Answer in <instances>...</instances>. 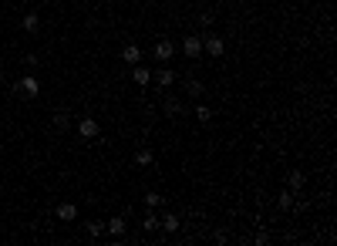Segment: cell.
<instances>
[{
	"label": "cell",
	"instance_id": "8fae6325",
	"mask_svg": "<svg viewBox=\"0 0 337 246\" xmlns=\"http://www.w3.org/2000/svg\"><path fill=\"white\" fill-rule=\"evenodd\" d=\"M20 27H24L27 34H34V31L40 27V17H37V14H24V17H20Z\"/></svg>",
	"mask_w": 337,
	"mask_h": 246
},
{
	"label": "cell",
	"instance_id": "4fadbf2b",
	"mask_svg": "<svg viewBox=\"0 0 337 246\" xmlns=\"http://www.w3.org/2000/svg\"><path fill=\"white\" fill-rule=\"evenodd\" d=\"M159 222H162V230H165V233H176V230H179V216H176V213H165Z\"/></svg>",
	"mask_w": 337,
	"mask_h": 246
},
{
	"label": "cell",
	"instance_id": "6da1fadb",
	"mask_svg": "<svg viewBox=\"0 0 337 246\" xmlns=\"http://www.w3.org/2000/svg\"><path fill=\"white\" fill-rule=\"evenodd\" d=\"M14 91L20 95V98H37V95H40V81L27 74V78H20V81L14 84Z\"/></svg>",
	"mask_w": 337,
	"mask_h": 246
},
{
	"label": "cell",
	"instance_id": "ba28073f",
	"mask_svg": "<svg viewBox=\"0 0 337 246\" xmlns=\"http://www.w3.org/2000/svg\"><path fill=\"white\" fill-rule=\"evenodd\" d=\"M152 78L159 81V88H168V84H176V71H172V68H155Z\"/></svg>",
	"mask_w": 337,
	"mask_h": 246
},
{
	"label": "cell",
	"instance_id": "d6986e66",
	"mask_svg": "<svg viewBox=\"0 0 337 246\" xmlns=\"http://www.w3.org/2000/svg\"><path fill=\"white\" fill-rule=\"evenodd\" d=\"M185 91H189V98H199L206 88H202V81H185Z\"/></svg>",
	"mask_w": 337,
	"mask_h": 246
},
{
	"label": "cell",
	"instance_id": "5bb4252c",
	"mask_svg": "<svg viewBox=\"0 0 337 246\" xmlns=\"http://www.w3.org/2000/svg\"><path fill=\"white\" fill-rule=\"evenodd\" d=\"M277 206H280L283 213H287V209H293V192H290V189H287V192H280V196H277Z\"/></svg>",
	"mask_w": 337,
	"mask_h": 246
},
{
	"label": "cell",
	"instance_id": "2e32d148",
	"mask_svg": "<svg viewBox=\"0 0 337 246\" xmlns=\"http://www.w3.org/2000/svg\"><path fill=\"white\" fill-rule=\"evenodd\" d=\"M142 230H145V233H155V230H162V222H159V216H155V213H152V216H145V222H142Z\"/></svg>",
	"mask_w": 337,
	"mask_h": 246
},
{
	"label": "cell",
	"instance_id": "ac0fdd59",
	"mask_svg": "<svg viewBox=\"0 0 337 246\" xmlns=\"http://www.w3.org/2000/svg\"><path fill=\"white\" fill-rule=\"evenodd\" d=\"M85 230H88V236H91V239H98V236H101V233H104V222H98V219H91V222H88V226H85Z\"/></svg>",
	"mask_w": 337,
	"mask_h": 246
},
{
	"label": "cell",
	"instance_id": "8992f818",
	"mask_svg": "<svg viewBox=\"0 0 337 246\" xmlns=\"http://www.w3.org/2000/svg\"><path fill=\"white\" fill-rule=\"evenodd\" d=\"M182 54H185V58H199V54H202V37H196V34L182 37Z\"/></svg>",
	"mask_w": 337,
	"mask_h": 246
},
{
	"label": "cell",
	"instance_id": "277c9868",
	"mask_svg": "<svg viewBox=\"0 0 337 246\" xmlns=\"http://www.w3.org/2000/svg\"><path fill=\"white\" fill-rule=\"evenodd\" d=\"M104 233H108V236H115V239H121L125 233H129V222H125V216H112V219L104 222Z\"/></svg>",
	"mask_w": 337,
	"mask_h": 246
},
{
	"label": "cell",
	"instance_id": "52a82bcc",
	"mask_svg": "<svg viewBox=\"0 0 337 246\" xmlns=\"http://www.w3.org/2000/svg\"><path fill=\"white\" fill-rule=\"evenodd\" d=\"M121 61H125V64H142V48H138V44H125V48H121Z\"/></svg>",
	"mask_w": 337,
	"mask_h": 246
},
{
	"label": "cell",
	"instance_id": "44dd1931",
	"mask_svg": "<svg viewBox=\"0 0 337 246\" xmlns=\"http://www.w3.org/2000/svg\"><path fill=\"white\" fill-rule=\"evenodd\" d=\"M145 206H149V209H159L162 196H159V192H145Z\"/></svg>",
	"mask_w": 337,
	"mask_h": 246
},
{
	"label": "cell",
	"instance_id": "9c48e42d",
	"mask_svg": "<svg viewBox=\"0 0 337 246\" xmlns=\"http://www.w3.org/2000/svg\"><path fill=\"white\" fill-rule=\"evenodd\" d=\"M57 219H61V222H74V219H78V206H74V203H61V206H57Z\"/></svg>",
	"mask_w": 337,
	"mask_h": 246
},
{
	"label": "cell",
	"instance_id": "cb8c5ba5",
	"mask_svg": "<svg viewBox=\"0 0 337 246\" xmlns=\"http://www.w3.org/2000/svg\"><path fill=\"white\" fill-rule=\"evenodd\" d=\"M213 20H216L213 14H199V24H202V27H213Z\"/></svg>",
	"mask_w": 337,
	"mask_h": 246
},
{
	"label": "cell",
	"instance_id": "30bf717a",
	"mask_svg": "<svg viewBox=\"0 0 337 246\" xmlns=\"http://www.w3.org/2000/svg\"><path fill=\"white\" fill-rule=\"evenodd\" d=\"M132 81H135V84H149V81H152V68L132 64Z\"/></svg>",
	"mask_w": 337,
	"mask_h": 246
},
{
	"label": "cell",
	"instance_id": "e0dca14e",
	"mask_svg": "<svg viewBox=\"0 0 337 246\" xmlns=\"http://www.w3.org/2000/svg\"><path fill=\"white\" fill-rule=\"evenodd\" d=\"M152 159H155L152 148H138V152H135V162H138V165H152Z\"/></svg>",
	"mask_w": 337,
	"mask_h": 246
},
{
	"label": "cell",
	"instance_id": "7402d4cb",
	"mask_svg": "<svg viewBox=\"0 0 337 246\" xmlns=\"http://www.w3.org/2000/svg\"><path fill=\"white\" fill-rule=\"evenodd\" d=\"M196 118H199L202 125H209V122H213V111H209L206 105H199V108H196Z\"/></svg>",
	"mask_w": 337,
	"mask_h": 246
},
{
	"label": "cell",
	"instance_id": "3957f363",
	"mask_svg": "<svg viewBox=\"0 0 337 246\" xmlns=\"http://www.w3.org/2000/svg\"><path fill=\"white\" fill-rule=\"evenodd\" d=\"M202 51H209V58H223L226 41H223V37H216V34H209V37H202Z\"/></svg>",
	"mask_w": 337,
	"mask_h": 246
},
{
	"label": "cell",
	"instance_id": "9a60e30c",
	"mask_svg": "<svg viewBox=\"0 0 337 246\" xmlns=\"http://www.w3.org/2000/svg\"><path fill=\"white\" fill-rule=\"evenodd\" d=\"M304 182H307L304 172H290V175H287V186H290V189H304Z\"/></svg>",
	"mask_w": 337,
	"mask_h": 246
},
{
	"label": "cell",
	"instance_id": "5b68a950",
	"mask_svg": "<svg viewBox=\"0 0 337 246\" xmlns=\"http://www.w3.org/2000/svg\"><path fill=\"white\" fill-rule=\"evenodd\" d=\"M78 135L81 139H98L101 135V125L95 118H78Z\"/></svg>",
	"mask_w": 337,
	"mask_h": 246
},
{
	"label": "cell",
	"instance_id": "7a4b0ae2",
	"mask_svg": "<svg viewBox=\"0 0 337 246\" xmlns=\"http://www.w3.org/2000/svg\"><path fill=\"white\" fill-rule=\"evenodd\" d=\"M152 54H155V61H159V64H165V61H172V54H176V44L162 37V41H155Z\"/></svg>",
	"mask_w": 337,
	"mask_h": 246
},
{
	"label": "cell",
	"instance_id": "7c38bea8",
	"mask_svg": "<svg viewBox=\"0 0 337 246\" xmlns=\"http://www.w3.org/2000/svg\"><path fill=\"white\" fill-rule=\"evenodd\" d=\"M51 125H54V128H71V115H68V111H54V118H51Z\"/></svg>",
	"mask_w": 337,
	"mask_h": 246
},
{
	"label": "cell",
	"instance_id": "603a6c76",
	"mask_svg": "<svg viewBox=\"0 0 337 246\" xmlns=\"http://www.w3.org/2000/svg\"><path fill=\"white\" fill-rule=\"evenodd\" d=\"M253 243H257V246H266V243H270V233H266V230H260L257 236H253Z\"/></svg>",
	"mask_w": 337,
	"mask_h": 246
},
{
	"label": "cell",
	"instance_id": "ffe728a7",
	"mask_svg": "<svg viewBox=\"0 0 337 246\" xmlns=\"http://www.w3.org/2000/svg\"><path fill=\"white\" fill-rule=\"evenodd\" d=\"M179 111H182V101H179V98H168L165 101V115H179Z\"/></svg>",
	"mask_w": 337,
	"mask_h": 246
}]
</instances>
